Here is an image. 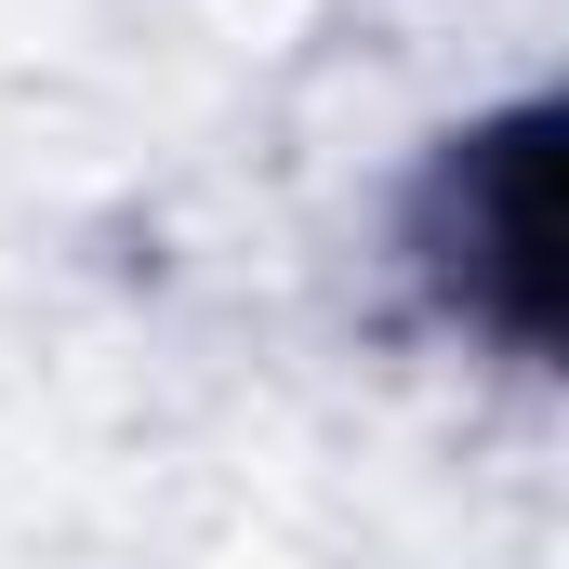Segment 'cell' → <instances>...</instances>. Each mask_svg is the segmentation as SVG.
<instances>
[{"label":"cell","mask_w":569,"mask_h":569,"mask_svg":"<svg viewBox=\"0 0 569 569\" xmlns=\"http://www.w3.org/2000/svg\"><path fill=\"white\" fill-rule=\"evenodd\" d=\"M425 266L503 345H543L557 331V120L543 107H517V120H490V133H463L437 159Z\"/></svg>","instance_id":"6da1fadb"}]
</instances>
